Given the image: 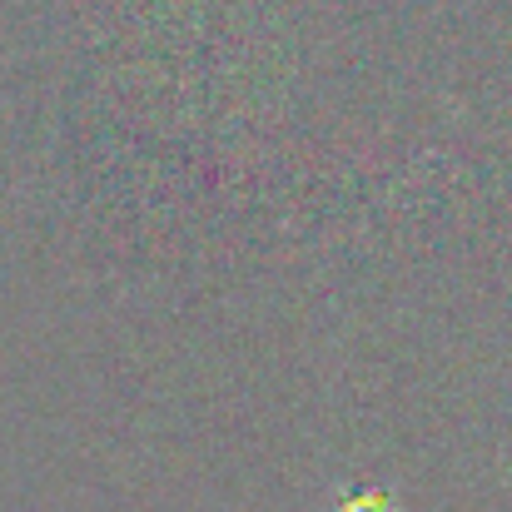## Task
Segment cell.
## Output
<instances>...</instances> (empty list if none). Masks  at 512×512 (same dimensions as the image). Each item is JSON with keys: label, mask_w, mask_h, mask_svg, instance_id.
<instances>
[{"label": "cell", "mask_w": 512, "mask_h": 512, "mask_svg": "<svg viewBox=\"0 0 512 512\" xmlns=\"http://www.w3.org/2000/svg\"><path fill=\"white\" fill-rule=\"evenodd\" d=\"M343 512H393V498L383 493V488H363V493H353Z\"/></svg>", "instance_id": "obj_1"}]
</instances>
